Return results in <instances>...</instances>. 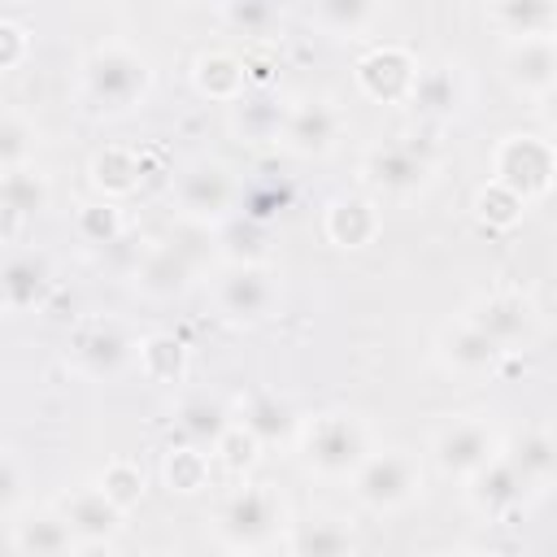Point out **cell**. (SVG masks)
<instances>
[{
  "mask_svg": "<svg viewBox=\"0 0 557 557\" xmlns=\"http://www.w3.org/2000/svg\"><path fill=\"white\" fill-rule=\"evenodd\" d=\"M357 496L366 505H374V509H392V505L409 500L413 496V466L405 457H396V453L366 461L361 474H357Z\"/></svg>",
  "mask_w": 557,
  "mask_h": 557,
  "instance_id": "1",
  "label": "cell"
},
{
  "mask_svg": "<svg viewBox=\"0 0 557 557\" xmlns=\"http://www.w3.org/2000/svg\"><path fill=\"white\" fill-rule=\"evenodd\" d=\"M87 87L100 104L122 109L126 100H135V91H144V61H135L126 52H104V57L91 61Z\"/></svg>",
  "mask_w": 557,
  "mask_h": 557,
  "instance_id": "2",
  "label": "cell"
},
{
  "mask_svg": "<svg viewBox=\"0 0 557 557\" xmlns=\"http://www.w3.org/2000/svg\"><path fill=\"white\" fill-rule=\"evenodd\" d=\"M278 522V505L265 492H239L222 509V535L231 544H261Z\"/></svg>",
  "mask_w": 557,
  "mask_h": 557,
  "instance_id": "3",
  "label": "cell"
},
{
  "mask_svg": "<svg viewBox=\"0 0 557 557\" xmlns=\"http://www.w3.org/2000/svg\"><path fill=\"white\" fill-rule=\"evenodd\" d=\"M309 461L318 470H348L361 461V431L348 418H326L309 435Z\"/></svg>",
  "mask_w": 557,
  "mask_h": 557,
  "instance_id": "4",
  "label": "cell"
},
{
  "mask_svg": "<svg viewBox=\"0 0 557 557\" xmlns=\"http://www.w3.org/2000/svg\"><path fill=\"white\" fill-rule=\"evenodd\" d=\"M435 453H440L444 470H474L479 474V470L492 466V435L479 422H457L440 435Z\"/></svg>",
  "mask_w": 557,
  "mask_h": 557,
  "instance_id": "5",
  "label": "cell"
},
{
  "mask_svg": "<svg viewBox=\"0 0 557 557\" xmlns=\"http://www.w3.org/2000/svg\"><path fill=\"white\" fill-rule=\"evenodd\" d=\"M65 522L74 535H87V540H100V535H113L117 527V505L100 492V487H83L65 500Z\"/></svg>",
  "mask_w": 557,
  "mask_h": 557,
  "instance_id": "6",
  "label": "cell"
},
{
  "mask_svg": "<svg viewBox=\"0 0 557 557\" xmlns=\"http://www.w3.org/2000/svg\"><path fill=\"white\" fill-rule=\"evenodd\" d=\"M17 548L26 557H70V544H74V531L65 518H52V513H35L26 522H17L13 531Z\"/></svg>",
  "mask_w": 557,
  "mask_h": 557,
  "instance_id": "7",
  "label": "cell"
},
{
  "mask_svg": "<svg viewBox=\"0 0 557 557\" xmlns=\"http://www.w3.org/2000/svg\"><path fill=\"white\" fill-rule=\"evenodd\" d=\"M500 174H505V183H513L518 191H535V187L548 183L553 157H548L540 144L518 139V144H509V148L500 152Z\"/></svg>",
  "mask_w": 557,
  "mask_h": 557,
  "instance_id": "8",
  "label": "cell"
},
{
  "mask_svg": "<svg viewBox=\"0 0 557 557\" xmlns=\"http://www.w3.org/2000/svg\"><path fill=\"white\" fill-rule=\"evenodd\" d=\"M470 326H479L487 339H496V344L505 348V344H513V339H522V335L531 331V309H527L522 300L500 296V300H487V305L470 318Z\"/></svg>",
  "mask_w": 557,
  "mask_h": 557,
  "instance_id": "9",
  "label": "cell"
},
{
  "mask_svg": "<svg viewBox=\"0 0 557 557\" xmlns=\"http://www.w3.org/2000/svg\"><path fill=\"white\" fill-rule=\"evenodd\" d=\"M370 178L387 191H409L426 178V161L409 148H383V152L370 157Z\"/></svg>",
  "mask_w": 557,
  "mask_h": 557,
  "instance_id": "10",
  "label": "cell"
},
{
  "mask_svg": "<svg viewBox=\"0 0 557 557\" xmlns=\"http://www.w3.org/2000/svg\"><path fill=\"white\" fill-rule=\"evenodd\" d=\"M522 487H527V479L513 470V461H492L487 470H479L474 500H479L483 509L500 513V509H509V505H518V500H522Z\"/></svg>",
  "mask_w": 557,
  "mask_h": 557,
  "instance_id": "11",
  "label": "cell"
},
{
  "mask_svg": "<svg viewBox=\"0 0 557 557\" xmlns=\"http://www.w3.org/2000/svg\"><path fill=\"white\" fill-rule=\"evenodd\" d=\"M178 196H183V205H187L191 213H218V209H226V200H231V178H226L218 165H200V170H191V174L183 178Z\"/></svg>",
  "mask_w": 557,
  "mask_h": 557,
  "instance_id": "12",
  "label": "cell"
},
{
  "mask_svg": "<svg viewBox=\"0 0 557 557\" xmlns=\"http://www.w3.org/2000/svg\"><path fill=\"white\" fill-rule=\"evenodd\" d=\"M44 287H48V270H44L39 257H13L9 261V270H4V300H9V309L35 305L44 296Z\"/></svg>",
  "mask_w": 557,
  "mask_h": 557,
  "instance_id": "13",
  "label": "cell"
},
{
  "mask_svg": "<svg viewBox=\"0 0 557 557\" xmlns=\"http://www.w3.org/2000/svg\"><path fill=\"white\" fill-rule=\"evenodd\" d=\"M222 305H226V313H235V318H261L265 305H270V283H265L257 270H239V274L226 278Z\"/></svg>",
  "mask_w": 557,
  "mask_h": 557,
  "instance_id": "14",
  "label": "cell"
},
{
  "mask_svg": "<svg viewBox=\"0 0 557 557\" xmlns=\"http://www.w3.org/2000/svg\"><path fill=\"white\" fill-rule=\"evenodd\" d=\"M331 135H335V113H331L326 104H305V109H296L292 122H287V139H292L300 152H322V148L331 144Z\"/></svg>",
  "mask_w": 557,
  "mask_h": 557,
  "instance_id": "15",
  "label": "cell"
},
{
  "mask_svg": "<svg viewBox=\"0 0 557 557\" xmlns=\"http://www.w3.org/2000/svg\"><path fill=\"white\" fill-rule=\"evenodd\" d=\"M513 470L527 479V483H540V479H548L553 470H557V444L553 440H544V435H527L518 448H513Z\"/></svg>",
  "mask_w": 557,
  "mask_h": 557,
  "instance_id": "16",
  "label": "cell"
},
{
  "mask_svg": "<svg viewBox=\"0 0 557 557\" xmlns=\"http://www.w3.org/2000/svg\"><path fill=\"white\" fill-rule=\"evenodd\" d=\"M448 357H453L461 370H487V366L500 357V344L487 339L479 326H461L457 339L448 344Z\"/></svg>",
  "mask_w": 557,
  "mask_h": 557,
  "instance_id": "17",
  "label": "cell"
},
{
  "mask_svg": "<svg viewBox=\"0 0 557 557\" xmlns=\"http://www.w3.org/2000/svg\"><path fill=\"white\" fill-rule=\"evenodd\" d=\"M296 557H348V535L335 522H309L296 531Z\"/></svg>",
  "mask_w": 557,
  "mask_h": 557,
  "instance_id": "18",
  "label": "cell"
},
{
  "mask_svg": "<svg viewBox=\"0 0 557 557\" xmlns=\"http://www.w3.org/2000/svg\"><path fill=\"white\" fill-rule=\"evenodd\" d=\"M513 78H522V83H531V87H544V83H553L557 78V52L548 48V44H540V39H527L522 44V52L513 57Z\"/></svg>",
  "mask_w": 557,
  "mask_h": 557,
  "instance_id": "19",
  "label": "cell"
},
{
  "mask_svg": "<svg viewBox=\"0 0 557 557\" xmlns=\"http://www.w3.org/2000/svg\"><path fill=\"white\" fill-rule=\"evenodd\" d=\"M331 231H335V239H344V244H361V239L374 231V213H370L361 200H344V205H335V213H331Z\"/></svg>",
  "mask_w": 557,
  "mask_h": 557,
  "instance_id": "20",
  "label": "cell"
},
{
  "mask_svg": "<svg viewBox=\"0 0 557 557\" xmlns=\"http://www.w3.org/2000/svg\"><path fill=\"white\" fill-rule=\"evenodd\" d=\"M287 426H292L287 405H278L274 396H257V400H252V409H248V431H252V435L278 440V435H287Z\"/></svg>",
  "mask_w": 557,
  "mask_h": 557,
  "instance_id": "21",
  "label": "cell"
},
{
  "mask_svg": "<svg viewBox=\"0 0 557 557\" xmlns=\"http://www.w3.org/2000/svg\"><path fill=\"white\" fill-rule=\"evenodd\" d=\"M183 431H187L196 444H218V440H222V431H226L222 409H218V405H209V400H191V405L183 409Z\"/></svg>",
  "mask_w": 557,
  "mask_h": 557,
  "instance_id": "22",
  "label": "cell"
},
{
  "mask_svg": "<svg viewBox=\"0 0 557 557\" xmlns=\"http://www.w3.org/2000/svg\"><path fill=\"white\" fill-rule=\"evenodd\" d=\"M4 205H9V213H35L44 205V183L35 174L9 170L4 174Z\"/></svg>",
  "mask_w": 557,
  "mask_h": 557,
  "instance_id": "23",
  "label": "cell"
},
{
  "mask_svg": "<svg viewBox=\"0 0 557 557\" xmlns=\"http://www.w3.org/2000/svg\"><path fill=\"white\" fill-rule=\"evenodd\" d=\"M83 361H87V370H96V374H104V370H117V361H122V339L117 335H91V339H83Z\"/></svg>",
  "mask_w": 557,
  "mask_h": 557,
  "instance_id": "24",
  "label": "cell"
},
{
  "mask_svg": "<svg viewBox=\"0 0 557 557\" xmlns=\"http://www.w3.org/2000/svg\"><path fill=\"white\" fill-rule=\"evenodd\" d=\"M453 78L448 74H426L422 83H418V104L422 109H453Z\"/></svg>",
  "mask_w": 557,
  "mask_h": 557,
  "instance_id": "25",
  "label": "cell"
},
{
  "mask_svg": "<svg viewBox=\"0 0 557 557\" xmlns=\"http://www.w3.org/2000/svg\"><path fill=\"white\" fill-rule=\"evenodd\" d=\"M135 487H139V479H135V474H126V470L117 466V470H109V474H104V487H100V492L122 509V505L135 496Z\"/></svg>",
  "mask_w": 557,
  "mask_h": 557,
  "instance_id": "26",
  "label": "cell"
},
{
  "mask_svg": "<svg viewBox=\"0 0 557 557\" xmlns=\"http://www.w3.org/2000/svg\"><path fill=\"white\" fill-rule=\"evenodd\" d=\"M553 117H557V100H553Z\"/></svg>",
  "mask_w": 557,
  "mask_h": 557,
  "instance_id": "27",
  "label": "cell"
}]
</instances>
